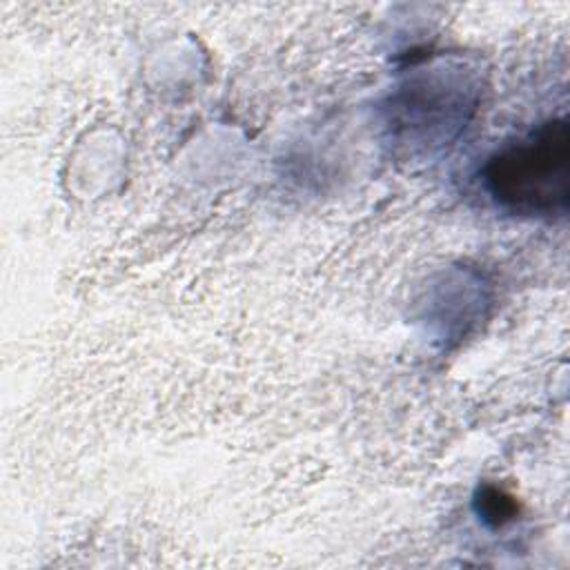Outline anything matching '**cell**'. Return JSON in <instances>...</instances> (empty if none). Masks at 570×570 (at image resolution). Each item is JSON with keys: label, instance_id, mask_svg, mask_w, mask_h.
I'll return each mask as SVG.
<instances>
[{"label": "cell", "instance_id": "6da1fadb", "mask_svg": "<svg viewBox=\"0 0 570 570\" xmlns=\"http://www.w3.org/2000/svg\"><path fill=\"white\" fill-rule=\"evenodd\" d=\"M483 189L508 214L557 218L570 200V125L552 118L488 158Z\"/></svg>", "mask_w": 570, "mask_h": 570}, {"label": "cell", "instance_id": "7a4b0ae2", "mask_svg": "<svg viewBox=\"0 0 570 570\" xmlns=\"http://www.w3.org/2000/svg\"><path fill=\"white\" fill-rule=\"evenodd\" d=\"M459 89H448L441 80L421 82L416 89H410L399 96V105H394L403 116V127L412 129H428V136L432 129L441 127L443 118L450 125H456L461 118V105H465V98L456 96Z\"/></svg>", "mask_w": 570, "mask_h": 570}, {"label": "cell", "instance_id": "3957f363", "mask_svg": "<svg viewBox=\"0 0 570 570\" xmlns=\"http://www.w3.org/2000/svg\"><path fill=\"white\" fill-rule=\"evenodd\" d=\"M479 519L490 528H501L517 517V501L494 485H483L474 499Z\"/></svg>", "mask_w": 570, "mask_h": 570}]
</instances>
